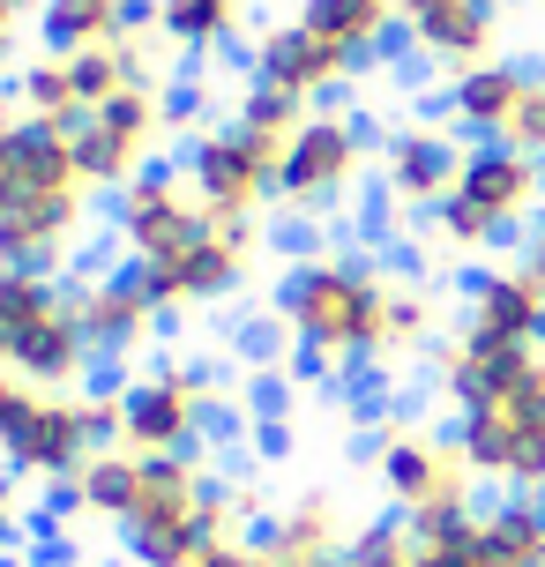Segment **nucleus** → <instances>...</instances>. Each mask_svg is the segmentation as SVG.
<instances>
[{
  "mask_svg": "<svg viewBox=\"0 0 545 567\" xmlns=\"http://www.w3.org/2000/svg\"><path fill=\"white\" fill-rule=\"evenodd\" d=\"M367 60H351L345 45H329L315 23H277L255 38V83H277L291 97H307V105H329V97H345L351 75H359Z\"/></svg>",
  "mask_w": 545,
  "mask_h": 567,
  "instance_id": "nucleus-16",
  "label": "nucleus"
},
{
  "mask_svg": "<svg viewBox=\"0 0 545 567\" xmlns=\"http://www.w3.org/2000/svg\"><path fill=\"white\" fill-rule=\"evenodd\" d=\"M307 567H359L351 553H329V560H307Z\"/></svg>",
  "mask_w": 545,
  "mask_h": 567,
  "instance_id": "nucleus-33",
  "label": "nucleus"
},
{
  "mask_svg": "<svg viewBox=\"0 0 545 567\" xmlns=\"http://www.w3.org/2000/svg\"><path fill=\"white\" fill-rule=\"evenodd\" d=\"M479 553L486 567H545V501L501 493L493 508H479Z\"/></svg>",
  "mask_w": 545,
  "mask_h": 567,
  "instance_id": "nucleus-24",
  "label": "nucleus"
},
{
  "mask_svg": "<svg viewBox=\"0 0 545 567\" xmlns=\"http://www.w3.org/2000/svg\"><path fill=\"white\" fill-rule=\"evenodd\" d=\"M173 135H179V90H127V97L75 120V157H83L90 187L113 202L127 179L165 165Z\"/></svg>",
  "mask_w": 545,
  "mask_h": 567,
  "instance_id": "nucleus-10",
  "label": "nucleus"
},
{
  "mask_svg": "<svg viewBox=\"0 0 545 567\" xmlns=\"http://www.w3.org/2000/svg\"><path fill=\"white\" fill-rule=\"evenodd\" d=\"M531 75L523 60H486V68H463L449 75V97H441V120L456 127L463 142H508L523 97H531Z\"/></svg>",
  "mask_w": 545,
  "mask_h": 567,
  "instance_id": "nucleus-19",
  "label": "nucleus"
},
{
  "mask_svg": "<svg viewBox=\"0 0 545 567\" xmlns=\"http://www.w3.org/2000/svg\"><path fill=\"white\" fill-rule=\"evenodd\" d=\"M75 307H83V329H90L97 359H135L165 329V307L150 299L143 269H97V277H83L75 284Z\"/></svg>",
  "mask_w": 545,
  "mask_h": 567,
  "instance_id": "nucleus-17",
  "label": "nucleus"
},
{
  "mask_svg": "<svg viewBox=\"0 0 545 567\" xmlns=\"http://www.w3.org/2000/svg\"><path fill=\"white\" fill-rule=\"evenodd\" d=\"M411 553H419V530L403 515H373V523H359V538H351V560L359 567H411Z\"/></svg>",
  "mask_w": 545,
  "mask_h": 567,
  "instance_id": "nucleus-27",
  "label": "nucleus"
},
{
  "mask_svg": "<svg viewBox=\"0 0 545 567\" xmlns=\"http://www.w3.org/2000/svg\"><path fill=\"white\" fill-rule=\"evenodd\" d=\"M373 485H381L389 515H403V523H441V515L479 508V471H471L463 441L426 419L373 425Z\"/></svg>",
  "mask_w": 545,
  "mask_h": 567,
  "instance_id": "nucleus-7",
  "label": "nucleus"
},
{
  "mask_svg": "<svg viewBox=\"0 0 545 567\" xmlns=\"http://www.w3.org/2000/svg\"><path fill=\"white\" fill-rule=\"evenodd\" d=\"M367 179H381V150H373L367 120L337 113V105H315L307 127H299V142L285 150L277 209H291V217H329V209H351Z\"/></svg>",
  "mask_w": 545,
  "mask_h": 567,
  "instance_id": "nucleus-9",
  "label": "nucleus"
},
{
  "mask_svg": "<svg viewBox=\"0 0 545 567\" xmlns=\"http://www.w3.org/2000/svg\"><path fill=\"white\" fill-rule=\"evenodd\" d=\"M261 553H269V567H307V560H329V553H351V538H359V523L345 515V501L337 493H291L285 508H269V523L255 530Z\"/></svg>",
  "mask_w": 545,
  "mask_h": 567,
  "instance_id": "nucleus-20",
  "label": "nucleus"
},
{
  "mask_svg": "<svg viewBox=\"0 0 545 567\" xmlns=\"http://www.w3.org/2000/svg\"><path fill=\"white\" fill-rule=\"evenodd\" d=\"M411 530H419L411 567H486V553H479V508L441 515V523H411Z\"/></svg>",
  "mask_w": 545,
  "mask_h": 567,
  "instance_id": "nucleus-26",
  "label": "nucleus"
},
{
  "mask_svg": "<svg viewBox=\"0 0 545 567\" xmlns=\"http://www.w3.org/2000/svg\"><path fill=\"white\" fill-rule=\"evenodd\" d=\"M8 105L23 120H45V127H75V120L90 113L83 97V68H75V53H30L16 75H8Z\"/></svg>",
  "mask_w": 545,
  "mask_h": 567,
  "instance_id": "nucleus-21",
  "label": "nucleus"
},
{
  "mask_svg": "<svg viewBox=\"0 0 545 567\" xmlns=\"http://www.w3.org/2000/svg\"><path fill=\"white\" fill-rule=\"evenodd\" d=\"M463 157H471V142L449 120H403V127H389V142H381V195H389V209L397 217H433L441 202L456 195Z\"/></svg>",
  "mask_w": 545,
  "mask_h": 567,
  "instance_id": "nucleus-14",
  "label": "nucleus"
},
{
  "mask_svg": "<svg viewBox=\"0 0 545 567\" xmlns=\"http://www.w3.org/2000/svg\"><path fill=\"white\" fill-rule=\"evenodd\" d=\"M179 172L195 179V195L209 202V217H225V225H261V217L277 209V165H269V157H261L232 120L195 127Z\"/></svg>",
  "mask_w": 545,
  "mask_h": 567,
  "instance_id": "nucleus-13",
  "label": "nucleus"
},
{
  "mask_svg": "<svg viewBox=\"0 0 545 567\" xmlns=\"http://www.w3.org/2000/svg\"><path fill=\"white\" fill-rule=\"evenodd\" d=\"M209 419H217V381L187 359H157L113 389V441L135 455H202Z\"/></svg>",
  "mask_w": 545,
  "mask_h": 567,
  "instance_id": "nucleus-8",
  "label": "nucleus"
},
{
  "mask_svg": "<svg viewBox=\"0 0 545 567\" xmlns=\"http://www.w3.org/2000/svg\"><path fill=\"white\" fill-rule=\"evenodd\" d=\"M261 255H269V231L261 225L209 217V231H195L179 255L150 261L143 284H150V299L165 307V321H179V313H209V307H225V299H239V291L255 284Z\"/></svg>",
  "mask_w": 545,
  "mask_h": 567,
  "instance_id": "nucleus-11",
  "label": "nucleus"
},
{
  "mask_svg": "<svg viewBox=\"0 0 545 567\" xmlns=\"http://www.w3.org/2000/svg\"><path fill=\"white\" fill-rule=\"evenodd\" d=\"M307 113H315V105H307V97H291V90H277V83H247L239 97H232V127L255 142L277 172H285V150L299 142Z\"/></svg>",
  "mask_w": 545,
  "mask_h": 567,
  "instance_id": "nucleus-25",
  "label": "nucleus"
},
{
  "mask_svg": "<svg viewBox=\"0 0 545 567\" xmlns=\"http://www.w3.org/2000/svg\"><path fill=\"white\" fill-rule=\"evenodd\" d=\"M508 142L516 150H531L545 165V75H531V97H523V113H516V127H508Z\"/></svg>",
  "mask_w": 545,
  "mask_h": 567,
  "instance_id": "nucleus-28",
  "label": "nucleus"
},
{
  "mask_svg": "<svg viewBox=\"0 0 545 567\" xmlns=\"http://www.w3.org/2000/svg\"><path fill=\"white\" fill-rule=\"evenodd\" d=\"M157 16V30L173 38L179 53H225V45H239L247 38V23H255V0H157L150 8Z\"/></svg>",
  "mask_w": 545,
  "mask_h": 567,
  "instance_id": "nucleus-22",
  "label": "nucleus"
},
{
  "mask_svg": "<svg viewBox=\"0 0 545 567\" xmlns=\"http://www.w3.org/2000/svg\"><path fill=\"white\" fill-rule=\"evenodd\" d=\"M523 261H531V269H538V277H545V217H538V225H531V255H523Z\"/></svg>",
  "mask_w": 545,
  "mask_h": 567,
  "instance_id": "nucleus-32",
  "label": "nucleus"
},
{
  "mask_svg": "<svg viewBox=\"0 0 545 567\" xmlns=\"http://www.w3.org/2000/svg\"><path fill=\"white\" fill-rule=\"evenodd\" d=\"M397 30L441 75L501 60V0H397Z\"/></svg>",
  "mask_w": 545,
  "mask_h": 567,
  "instance_id": "nucleus-15",
  "label": "nucleus"
},
{
  "mask_svg": "<svg viewBox=\"0 0 545 567\" xmlns=\"http://www.w3.org/2000/svg\"><path fill=\"white\" fill-rule=\"evenodd\" d=\"M195 567H269V553H261V538H217Z\"/></svg>",
  "mask_w": 545,
  "mask_h": 567,
  "instance_id": "nucleus-31",
  "label": "nucleus"
},
{
  "mask_svg": "<svg viewBox=\"0 0 545 567\" xmlns=\"http://www.w3.org/2000/svg\"><path fill=\"white\" fill-rule=\"evenodd\" d=\"M105 225V195L75 157V127H45L0 105V269L68 277Z\"/></svg>",
  "mask_w": 545,
  "mask_h": 567,
  "instance_id": "nucleus-2",
  "label": "nucleus"
},
{
  "mask_svg": "<svg viewBox=\"0 0 545 567\" xmlns=\"http://www.w3.org/2000/svg\"><path fill=\"white\" fill-rule=\"evenodd\" d=\"M105 441H113V389H38L23 373H0V463L30 493H68Z\"/></svg>",
  "mask_w": 545,
  "mask_h": 567,
  "instance_id": "nucleus-4",
  "label": "nucleus"
},
{
  "mask_svg": "<svg viewBox=\"0 0 545 567\" xmlns=\"http://www.w3.org/2000/svg\"><path fill=\"white\" fill-rule=\"evenodd\" d=\"M23 493H30V485L0 463V553H8V545H16V530H23Z\"/></svg>",
  "mask_w": 545,
  "mask_h": 567,
  "instance_id": "nucleus-30",
  "label": "nucleus"
},
{
  "mask_svg": "<svg viewBox=\"0 0 545 567\" xmlns=\"http://www.w3.org/2000/svg\"><path fill=\"white\" fill-rule=\"evenodd\" d=\"M23 23H30V0H0V83L16 75V45H23Z\"/></svg>",
  "mask_w": 545,
  "mask_h": 567,
  "instance_id": "nucleus-29",
  "label": "nucleus"
},
{
  "mask_svg": "<svg viewBox=\"0 0 545 567\" xmlns=\"http://www.w3.org/2000/svg\"><path fill=\"white\" fill-rule=\"evenodd\" d=\"M38 23H45L53 53H90V45H113L143 23V0H45Z\"/></svg>",
  "mask_w": 545,
  "mask_h": 567,
  "instance_id": "nucleus-23",
  "label": "nucleus"
},
{
  "mask_svg": "<svg viewBox=\"0 0 545 567\" xmlns=\"http://www.w3.org/2000/svg\"><path fill=\"white\" fill-rule=\"evenodd\" d=\"M545 217V165L516 142H471V157H463V179L456 195L441 202L426 217V239L441 255H493L508 231L538 225Z\"/></svg>",
  "mask_w": 545,
  "mask_h": 567,
  "instance_id": "nucleus-5",
  "label": "nucleus"
},
{
  "mask_svg": "<svg viewBox=\"0 0 545 567\" xmlns=\"http://www.w3.org/2000/svg\"><path fill=\"white\" fill-rule=\"evenodd\" d=\"M105 231L127 269H150V261L179 255L195 231H209V202L195 195V179L179 165H157L143 179H127L113 202H105Z\"/></svg>",
  "mask_w": 545,
  "mask_h": 567,
  "instance_id": "nucleus-12",
  "label": "nucleus"
},
{
  "mask_svg": "<svg viewBox=\"0 0 545 567\" xmlns=\"http://www.w3.org/2000/svg\"><path fill=\"white\" fill-rule=\"evenodd\" d=\"M389 307H397V269H381L373 255H351V247L299 255L277 277V329L299 343V359L315 373L381 367Z\"/></svg>",
  "mask_w": 545,
  "mask_h": 567,
  "instance_id": "nucleus-3",
  "label": "nucleus"
},
{
  "mask_svg": "<svg viewBox=\"0 0 545 567\" xmlns=\"http://www.w3.org/2000/svg\"><path fill=\"white\" fill-rule=\"evenodd\" d=\"M433 389L456 411V433L479 485L545 501V343L456 337L433 351Z\"/></svg>",
  "mask_w": 545,
  "mask_h": 567,
  "instance_id": "nucleus-1",
  "label": "nucleus"
},
{
  "mask_svg": "<svg viewBox=\"0 0 545 567\" xmlns=\"http://www.w3.org/2000/svg\"><path fill=\"white\" fill-rule=\"evenodd\" d=\"M90 329L75 284L45 269H0V373H23L38 389H90Z\"/></svg>",
  "mask_w": 545,
  "mask_h": 567,
  "instance_id": "nucleus-6",
  "label": "nucleus"
},
{
  "mask_svg": "<svg viewBox=\"0 0 545 567\" xmlns=\"http://www.w3.org/2000/svg\"><path fill=\"white\" fill-rule=\"evenodd\" d=\"M463 329L493 343H545V277L531 261H486L463 284Z\"/></svg>",
  "mask_w": 545,
  "mask_h": 567,
  "instance_id": "nucleus-18",
  "label": "nucleus"
}]
</instances>
